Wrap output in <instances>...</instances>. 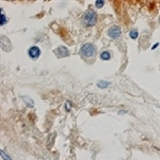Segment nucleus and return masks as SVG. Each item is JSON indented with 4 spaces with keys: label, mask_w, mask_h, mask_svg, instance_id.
Segmentation results:
<instances>
[{
    "label": "nucleus",
    "mask_w": 160,
    "mask_h": 160,
    "mask_svg": "<svg viewBox=\"0 0 160 160\" xmlns=\"http://www.w3.org/2000/svg\"><path fill=\"white\" fill-rule=\"evenodd\" d=\"M80 53L84 58H92L96 53V46L92 43H85L80 49Z\"/></svg>",
    "instance_id": "f257e3e1"
},
{
    "label": "nucleus",
    "mask_w": 160,
    "mask_h": 160,
    "mask_svg": "<svg viewBox=\"0 0 160 160\" xmlns=\"http://www.w3.org/2000/svg\"><path fill=\"white\" fill-rule=\"evenodd\" d=\"M97 22V14L93 10H88L83 15V23L87 26H94Z\"/></svg>",
    "instance_id": "f03ea898"
},
{
    "label": "nucleus",
    "mask_w": 160,
    "mask_h": 160,
    "mask_svg": "<svg viewBox=\"0 0 160 160\" xmlns=\"http://www.w3.org/2000/svg\"><path fill=\"white\" fill-rule=\"evenodd\" d=\"M121 34H122V31L118 26H113V27H111V28L108 30V35H109L111 39H118V37H121Z\"/></svg>",
    "instance_id": "7ed1b4c3"
},
{
    "label": "nucleus",
    "mask_w": 160,
    "mask_h": 160,
    "mask_svg": "<svg viewBox=\"0 0 160 160\" xmlns=\"http://www.w3.org/2000/svg\"><path fill=\"white\" fill-rule=\"evenodd\" d=\"M28 56L33 60L37 59V58H39V56H41V49H39L37 46H32L31 48H29Z\"/></svg>",
    "instance_id": "20e7f679"
},
{
    "label": "nucleus",
    "mask_w": 160,
    "mask_h": 160,
    "mask_svg": "<svg viewBox=\"0 0 160 160\" xmlns=\"http://www.w3.org/2000/svg\"><path fill=\"white\" fill-rule=\"evenodd\" d=\"M55 53H56L59 58H63V57H67L68 55H70V51H68L67 48L64 47V46H60L59 48H57L56 50H55Z\"/></svg>",
    "instance_id": "39448f33"
},
{
    "label": "nucleus",
    "mask_w": 160,
    "mask_h": 160,
    "mask_svg": "<svg viewBox=\"0 0 160 160\" xmlns=\"http://www.w3.org/2000/svg\"><path fill=\"white\" fill-rule=\"evenodd\" d=\"M110 84H111V82H110V81H105V80H99V81L97 82V87L100 88V89H106L107 87H109Z\"/></svg>",
    "instance_id": "423d86ee"
},
{
    "label": "nucleus",
    "mask_w": 160,
    "mask_h": 160,
    "mask_svg": "<svg viewBox=\"0 0 160 160\" xmlns=\"http://www.w3.org/2000/svg\"><path fill=\"white\" fill-rule=\"evenodd\" d=\"M23 100L25 101L26 104H27V106L30 107V108H32V107L34 106V103L33 100L30 98V97H28V96H23Z\"/></svg>",
    "instance_id": "0eeeda50"
},
{
    "label": "nucleus",
    "mask_w": 160,
    "mask_h": 160,
    "mask_svg": "<svg viewBox=\"0 0 160 160\" xmlns=\"http://www.w3.org/2000/svg\"><path fill=\"white\" fill-rule=\"evenodd\" d=\"M110 58H111V55H110L109 51H103V52L100 53V59L101 60H104V61H107V60H109Z\"/></svg>",
    "instance_id": "6e6552de"
},
{
    "label": "nucleus",
    "mask_w": 160,
    "mask_h": 160,
    "mask_svg": "<svg viewBox=\"0 0 160 160\" xmlns=\"http://www.w3.org/2000/svg\"><path fill=\"white\" fill-rule=\"evenodd\" d=\"M0 154H1V158H2V160H13L11 158V156H10L6 152H4L3 149L0 151Z\"/></svg>",
    "instance_id": "1a4fd4ad"
},
{
    "label": "nucleus",
    "mask_w": 160,
    "mask_h": 160,
    "mask_svg": "<svg viewBox=\"0 0 160 160\" xmlns=\"http://www.w3.org/2000/svg\"><path fill=\"white\" fill-rule=\"evenodd\" d=\"M129 37H130V39H138V37H139V32H138L137 29H133V30L130 31Z\"/></svg>",
    "instance_id": "9d476101"
},
{
    "label": "nucleus",
    "mask_w": 160,
    "mask_h": 160,
    "mask_svg": "<svg viewBox=\"0 0 160 160\" xmlns=\"http://www.w3.org/2000/svg\"><path fill=\"white\" fill-rule=\"evenodd\" d=\"M6 22H8V19H6V16L3 14V12L1 11V22H0V25H1V26L6 25Z\"/></svg>",
    "instance_id": "9b49d317"
},
{
    "label": "nucleus",
    "mask_w": 160,
    "mask_h": 160,
    "mask_svg": "<svg viewBox=\"0 0 160 160\" xmlns=\"http://www.w3.org/2000/svg\"><path fill=\"white\" fill-rule=\"evenodd\" d=\"M95 6H96V8H98V9L103 8V6H105V1L104 0H97L95 2Z\"/></svg>",
    "instance_id": "f8f14e48"
},
{
    "label": "nucleus",
    "mask_w": 160,
    "mask_h": 160,
    "mask_svg": "<svg viewBox=\"0 0 160 160\" xmlns=\"http://www.w3.org/2000/svg\"><path fill=\"white\" fill-rule=\"evenodd\" d=\"M65 106H66V110H67V111H70V103H66V104H65Z\"/></svg>",
    "instance_id": "ddd939ff"
},
{
    "label": "nucleus",
    "mask_w": 160,
    "mask_h": 160,
    "mask_svg": "<svg viewBox=\"0 0 160 160\" xmlns=\"http://www.w3.org/2000/svg\"><path fill=\"white\" fill-rule=\"evenodd\" d=\"M157 46H159V43H156V44H155V45H154V46H153V47H152V49H155V48L157 47Z\"/></svg>",
    "instance_id": "4468645a"
},
{
    "label": "nucleus",
    "mask_w": 160,
    "mask_h": 160,
    "mask_svg": "<svg viewBox=\"0 0 160 160\" xmlns=\"http://www.w3.org/2000/svg\"><path fill=\"white\" fill-rule=\"evenodd\" d=\"M122 113H126V111H123V110H121V111H120V114H122Z\"/></svg>",
    "instance_id": "2eb2a0df"
},
{
    "label": "nucleus",
    "mask_w": 160,
    "mask_h": 160,
    "mask_svg": "<svg viewBox=\"0 0 160 160\" xmlns=\"http://www.w3.org/2000/svg\"><path fill=\"white\" fill-rule=\"evenodd\" d=\"M159 20H160V19H159Z\"/></svg>",
    "instance_id": "dca6fc26"
}]
</instances>
